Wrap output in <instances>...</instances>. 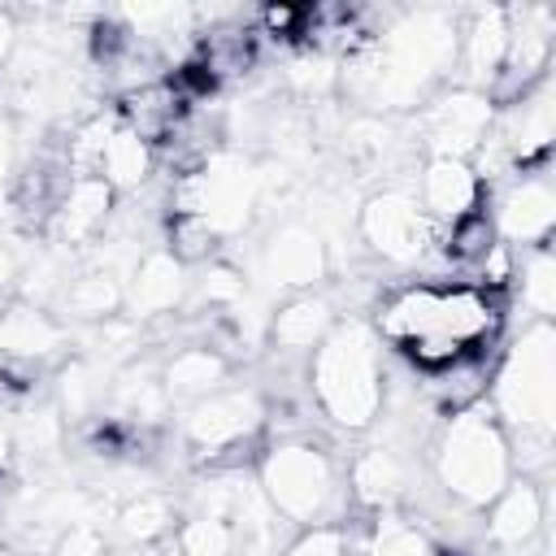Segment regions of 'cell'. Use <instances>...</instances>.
<instances>
[{
  "label": "cell",
  "mask_w": 556,
  "mask_h": 556,
  "mask_svg": "<svg viewBox=\"0 0 556 556\" xmlns=\"http://www.w3.org/2000/svg\"><path fill=\"white\" fill-rule=\"evenodd\" d=\"M513 282H517V300L530 313V321H552V308H556V261H552V243L526 248L521 252V265L513 269Z\"/></svg>",
  "instance_id": "obj_23"
},
{
  "label": "cell",
  "mask_w": 556,
  "mask_h": 556,
  "mask_svg": "<svg viewBox=\"0 0 556 556\" xmlns=\"http://www.w3.org/2000/svg\"><path fill=\"white\" fill-rule=\"evenodd\" d=\"M417 491V456L408 443L382 439L356 452L348 469V495L369 513H391L408 504Z\"/></svg>",
  "instance_id": "obj_10"
},
{
  "label": "cell",
  "mask_w": 556,
  "mask_h": 556,
  "mask_svg": "<svg viewBox=\"0 0 556 556\" xmlns=\"http://www.w3.org/2000/svg\"><path fill=\"white\" fill-rule=\"evenodd\" d=\"M500 243H508L513 252L521 248H539L552 243V226H556V182L547 165H530L508 174V182L495 191V208L486 213Z\"/></svg>",
  "instance_id": "obj_8"
},
{
  "label": "cell",
  "mask_w": 556,
  "mask_h": 556,
  "mask_svg": "<svg viewBox=\"0 0 556 556\" xmlns=\"http://www.w3.org/2000/svg\"><path fill=\"white\" fill-rule=\"evenodd\" d=\"M143 556H178V552H143Z\"/></svg>",
  "instance_id": "obj_29"
},
{
  "label": "cell",
  "mask_w": 556,
  "mask_h": 556,
  "mask_svg": "<svg viewBox=\"0 0 556 556\" xmlns=\"http://www.w3.org/2000/svg\"><path fill=\"white\" fill-rule=\"evenodd\" d=\"M491 104H495L491 96H482V91H473V87H460V83L434 91V96L421 104V113H417L421 148H426L430 156L469 161V156L482 148V139H486V130H491V122H495V109H491Z\"/></svg>",
  "instance_id": "obj_7"
},
{
  "label": "cell",
  "mask_w": 556,
  "mask_h": 556,
  "mask_svg": "<svg viewBox=\"0 0 556 556\" xmlns=\"http://www.w3.org/2000/svg\"><path fill=\"white\" fill-rule=\"evenodd\" d=\"M226 374H230L226 356L208 343H195V348H182V352L169 356V365L161 374V387H165L169 400L195 404V400L213 395L217 387H226Z\"/></svg>",
  "instance_id": "obj_19"
},
{
  "label": "cell",
  "mask_w": 556,
  "mask_h": 556,
  "mask_svg": "<svg viewBox=\"0 0 556 556\" xmlns=\"http://www.w3.org/2000/svg\"><path fill=\"white\" fill-rule=\"evenodd\" d=\"M52 556H109V539L96 530V521H78L56 534Z\"/></svg>",
  "instance_id": "obj_26"
},
{
  "label": "cell",
  "mask_w": 556,
  "mask_h": 556,
  "mask_svg": "<svg viewBox=\"0 0 556 556\" xmlns=\"http://www.w3.org/2000/svg\"><path fill=\"white\" fill-rule=\"evenodd\" d=\"M430 473L460 508H486L513 482V447L486 404L443 417V430L430 447Z\"/></svg>",
  "instance_id": "obj_4"
},
{
  "label": "cell",
  "mask_w": 556,
  "mask_h": 556,
  "mask_svg": "<svg viewBox=\"0 0 556 556\" xmlns=\"http://www.w3.org/2000/svg\"><path fill=\"white\" fill-rule=\"evenodd\" d=\"M413 195L439 235L486 208V187H482L473 161H456V156H426V165L413 182Z\"/></svg>",
  "instance_id": "obj_11"
},
{
  "label": "cell",
  "mask_w": 556,
  "mask_h": 556,
  "mask_svg": "<svg viewBox=\"0 0 556 556\" xmlns=\"http://www.w3.org/2000/svg\"><path fill=\"white\" fill-rule=\"evenodd\" d=\"M361 556H443L434 534L421 517H404L400 508L374 513V521L361 530Z\"/></svg>",
  "instance_id": "obj_20"
},
{
  "label": "cell",
  "mask_w": 556,
  "mask_h": 556,
  "mask_svg": "<svg viewBox=\"0 0 556 556\" xmlns=\"http://www.w3.org/2000/svg\"><path fill=\"white\" fill-rule=\"evenodd\" d=\"M547 526V513H543V486L534 478H521V482H508L495 500H491V513H486V539L500 543V547H530Z\"/></svg>",
  "instance_id": "obj_17"
},
{
  "label": "cell",
  "mask_w": 556,
  "mask_h": 556,
  "mask_svg": "<svg viewBox=\"0 0 556 556\" xmlns=\"http://www.w3.org/2000/svg\"><path fill=\"white\" fill-rule=\"evenodd\" d=\"M113 200H117V191L104 178H96V174H70L65 191L52 204L56 235L65 243H91L104 230V222L113 213Z\"/></svg>",
  "instance_id": "obj_16"
},
{
  "label": "cell",
  "mask_w": 556,
  "mask_h": 556,
  "mask_svg": "<svg viewBox=\"0 0 556 556\" xmlns=\"http://www.w3.org/2000/svg\"><path fill=\"white\" fill-rule=\"evenodd\" d=\"M356 230H361L365 248L374 256H382L387 265H417V261L434 256V248H439V230L421 213V204H417V195L408 187L374 191L361 204Z\"/></svg>",
  "instance_id": "obj_6"
},
{
  "label": "cell",
  "mask_w": 556,
  "mask_h": 556,
  "mask_svg": "<svg viewBox=\"0 0 556 556\" xmlns=\"http://www.w3.org/2000/svg\"><path fill=\"white\" fill-rule=\"evenodd\" d=\"M265 426V400L252 387H217L182 408V439L195 452H239Z\"/></svg>",
  "instance_id": "obj_9"
},
{
  "label": "cell",
  "mask_w": 556,
  "mask_h": 556,
  "mask_svg": "<svg viewBox=\"0 0 556 556\" xmlns=\"http://www.w3.org/2000/svg\"><path fill=\"white\" fill-rule=\"evenodd\" d=\"M504 300L473 282H408L378 304L374 334L391 343L413 369L439 374L469 356H486L500 339Z\"/></svg>",
  "instance_id": "obj_1"
},
{
  "label": "cell",
  "mask_w": 556,
  "mask_h": 556,
  "mask_svg": "<svg viewBox=\"0 0 556 556\" xmlns=\"http://www.w3.org/2000/svg\"><path fill=\"white\" fill-rule=\"evenodd\" d=\"M152 161H156V148H148L135 130H126L113 117V130H109V139L100 148V161H96V178H104L113 191H135L148 178Z\"/></svg>",
  "instance_id": "obj_21"
},
{
  "label": "cell",
  "mask_w": 556,
  "mask_h": 556,
  "mask_svg": "<svg viewBox=\"0 0 556 556\" xmlns=\"http://www.w3.org/2000/svg\"><path fill=\"white\" fill-rule=\"evenodd\" d=\"M65 321L52 317L43 304H9L0 308V356L22 361V365H39L65 352Z\"/></svg>",
  "instance_id": "obj_14"
},
{
  "label": "cell",
  "mask_w": 556,
  "mask_h": 556,
  "mask_svg": "<svg viewBox=\"0 0 556 556\" xmlns=\"http://www.w3.org/2000/svg\"><path fill=\"white\" fill-rule=\"evenodd\" d=\"M278 556H361V543L352 539L348 526L326 521V526H308V530H300V539L287 543Z\"/></svg>",
  "instance_id": "obj_25"
},
{
  "label": "cell",
  "mask_w": 556,
  "mask_h": 556,
  "mask_svg": "<svg viewBox=\"0 0 556 556\" xmlns=\"http://www.w3.org/2000/svg\"><path fill=\"white\" fill-rule=\"evenodd\" d=\"M13 278H17V256H13V248L0 243V291H4Z\"/></svg>",
  "instance_id": "obj_28"
},
{
  "label": "cell",
  "mask_w": 556,
  "mask_h": 556,
  "mask_svg": "<svg viewBox=\"0 0 556 556\" xmlns=\"http://www.w3.org/2000/svg\"><path fill=\"white\" fill-rule=\"evenodd\" d=\"M126 304V282L122 278H113L109 269H83V274H74V278H65V287H61V308L70 313V317H78V321H104V317H113L117 308Z\"/></svg>",
  "instance_id": "obj_22"
},
{
  "label": "cell",
  "mask_w": 556,
  "mask_h": 556,
  "mask_svg": "<svg viewBox=\"0 0 556 556\" xmlns=\"http://www.w3.org/2000/svg\"><path fill=\"white\" fill-rule=\"evenodd\" d=\"M187 261H178L174 252H148L126 278V308L135 317H165L187 300Z\"/></svg>",
  "instance_id": "obj_15"
},
{
  "label": "cell",
  "mask_w": 556,
  "mask_h": 556,
  "mask_svg": "<svg viewBox=\"0 0 556 556\" xmlns=\"http://www.w3.org/2000/svg\"><path fill=\"white\" fill-rule=\"evenodd\" d=\"M308 391L317 413L356 434L369 430L387 408V369H382V339L369 321L343 317L330 334L308 352Z\"/></svg>",
  "instance_id": "obj_3"
},
{
  "label": "cell",
  "mask_w": 556,
  "mask_h": 556,
  "mask_svg": "<svg viewBox=\"0 0 556 556\" xmlns=\"http://www.w3.org/2000/svg\"><path fill=\"white\" fill-rule=\"evenodd\" d=\"M256 486L282 521L304 530L334 521V513L343 508L339 465L313 439H278L256 465Z\"/></svg>",
  "instance_id": "obj_5"
},
{
  "label": "cell",
  "mask_w": 556,
  "mask_h": 556,
  "mask_svg": "<svg viewBox=\"0 0 556 556\" xmlns=\"http://www.w3.org/2000/svg\"><path fill=\"white\" fill-rule=\"evenodd\" d=\"M326 239L317 226L308 222H282L265 243H261V274L274 282V287H287V291H304L313 282L326 278Z\"/></svg>",
  "instance_id": "obj_12"
},
{
  "label": "cell",
  "mask_w": 556,
  "mask_h": 556,
  "mask_svg": "<svg viewBox=\"0 0 556 556\" xmlns=\"http://www.w3.org/2000/svg\"><path fill=\"white\" fill-rule=\"evenodd\" d=\"M491 417L508 434L513 469L526 478L552 469L556 439V330L552 321H526L521 334L504 348L500 365L486 378Z\"/></svg>",
  "instance_id": "obj_2"
},
{
  "label": "cell",
  "mask_w": 556,
  "mask_h": 556,
  "mask_svg": "<svg viewBox=\"0 0 556 556\" xmlns=\"http://www.w3.org/2000/svg\"><path fill=\"white\" fill-rule=\"evenodd\" d=\"M334 321H339V313H334L330 295L300 291V295H291L282 308H274V317H269V339H274L278 352H313V348L330 334Z\"/></svg>",
  "instance_id": "obj_18"
},
{
  "label": "cell",
  "mask_w": 556,
  "mask_h": 556,
  "mask_svg": "<svg viewBox=\"0 0 556 556\" xmlns=\"http://www.w3.org/2000/svg\"><path fill=\"white\" fill-rule=\"evenodd\" d=\"M13 52H17V17L9 9H0V70L9 65Z\"/></svg>",
  "instance_id": "obj_27"
},
{
  "label": "cell",
  "mask_w": 556,
  "mask_h": 556,
  "mask_svg": "<svg viewBox=\"0 0 556 556\" xmlns=\"http://www.w3.org/2000/svg\"><path fill=\"white\" fill-rule=\"evenodd\" d=\"M169 521H174L169 500L156 495V491H139V495H130V500L122 504V513H117V534H122L126 543L152 547L156 539L169 534Z\"/></svg>",
  "instance_id": "obj_24"
},
{
  "label": "cell",
  "mask_w": 556,
  "mask_h": 556,
  "mask_svg": "<svg viewBox=\"0 0 556 556\" xmlns=\"http://www.w3.org/2000/svg\"><path fill=\"white\" fill-rule=\"evenodd\" d=\"M508 56V9L504 4H482L469 13V22L456 35V61L465 70L460 87H473L482 96L495 91L500 70Z\"/></svg>",
  "instance_id": "obj_13"
}]
</instances>
